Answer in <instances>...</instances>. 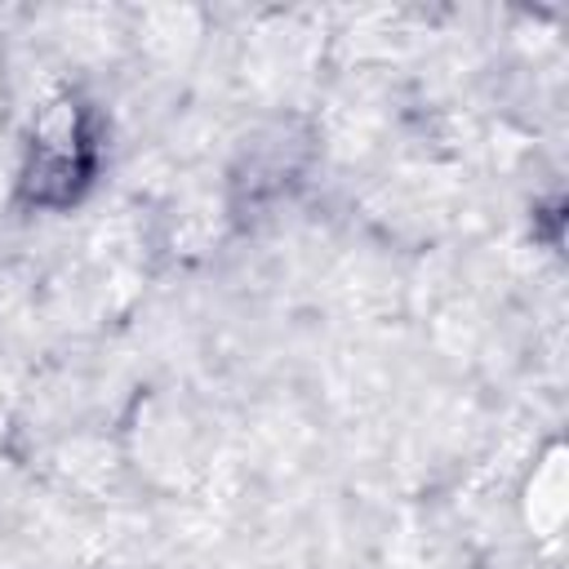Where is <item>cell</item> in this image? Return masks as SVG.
<instances>
[{
	"label": "cell",
	"mask_w": 569,
	"mask_h": 569,
	"mask_svg": "<svg viewBox=\"0 0 569 569\" xmlns=\"http://www.w3.org/2000/svg\"><path fill=\"white\" fill-rule=\"evenodd\" d=\"M89 173H93V142L84 129V107L62 98V102L44 107V116L36 124L27 187L40 204H58V200H71Z\"/></svg>",
	"instance_id": "6da1fadb"
},
{
	"label": "cell",
	"mask_w": 569,
	"mask_h": 569,
	"mask_svg": "<svg viewBox=\"0 0 569 569\" xmlns=\"http://www.w3.org/2000/svg\"><path fill=\"white\" fill-rule=\"evenodd\" d=\"M529 529L538 538H556L560 525H565V449L551 445L542 453V462L533 467V480H529Z\"/></svg>",
	"instance_id": "7a4b0ae2"
}]
</instances>
